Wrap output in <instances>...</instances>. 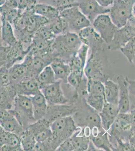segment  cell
Here are the masks:
<instances>
[{
    "label": "cell",
    "mask_w": 135,
    "mask_h": 151,
    "mask_svg": "<svg viewBox=\"0 0 135 151\" xmlns=\"http://www.w3.org/2000/svg\"><path fill=\"white\" fill-rule=\"evenodd\" d=\"M135 110L119 113L108 131L111 145L116 140L135 146Z\"/></svg>",
    "instance_id": "obj_1"
},
{
    "label": "cell",
    "mask_w": 135,
    "mask_h": 151,
    "mask_svg": "<svg viewBox=\"0 0 135 151\" xmlns=\"http://www.w3.org/2000/svg\"><path fill=\"white\" fill-rule=\"evenodd\" d=\"M82 45L77 34L68 32L55 37L51 43L50 54L53 59L61 58L68 64L70 58Z\"/></svg>",
    "instance_id": "obj_2"
},
{
    "label": "cell",
    "mask_w": 135,
    "mask_h": 151,
    "mask_svg": "<svg viewBox=\"0 0 135 151\" xmlns=\"http://www.w3.org/2000/svg\"><path fill=\"white\" fill-rule=\"evenodd\" d=\"M50 127L52 136L45 141L48 151H56L59 145L70 137L78 128L72 116L63 117L55 120L51 124Z\"/></svg>",
    "instance_id": "obj_3"
},
{
    "label": "cell",
    "mask_w": 135,
    "mask_h": 151,
    "mask_svg": "<svg viewBox=\"0 0 135 151\" xmlns=\"http://www.w3.org/2000/svg\"><path fill=\"white\" fill-rule=\"evenodd\" d=\"M104 50L96 52H90L84 69V74L87 80H92L104 82L110 78L108 72V62L101 52Z\"/></svg>",
    "instance_id": "obj_4"
},
{
    "label": "cell",
    "mask_w": 135,
    "mask_h": 151,
    "mask_svg": "<svg viewBox=\"0 0 135 151\" xmlns=\"http://www.w3.org/2000/svg\"><path fill=\"white\" fill-rule=\"evenodd\" d=\"M75 103L77 110L72 116L77 127H88L91 129L94 127H101L98 112L88 104L84 97L80 98Z\"/></svg>",
    "instance_id": "obj_5"
},
{
    "label": "cell",
    "mask_w": 135,
    "mask_h": 151,
    "mask_svg": "<svg viewBox=\"0 0 135 151\" xmlns=\"http://www.w3.org/2000/svg\"><path fill=\"white\" fill-rule=\"evenodd\" d=\"M134 8L135 0H113L110 7L109 16L116 27L121 28L135 16Z\"/></svg>",
    "instance_id": "obj_6"
},
{
    "label": "cell",
    "mask_w": 135,
    "mask_h": 151,
    "mask_svg": "<svg viewBox=\"0 0 135 151\" xmlns=\"http://www.w3.org/2000/svg\"><path fill=\"white\" fill-rule=\"evenodd\" d=\"M10 110L24 129L35 122L30 97L17 95L15 98L13 107Z\"/></svg>",
    "instance_id": "obj_7"
},
{
    "label": "cell",
    "mask_w": 135,
    "mask_h": 151,
    "mask_svg": "<svg viewBox=\"0 0 135 151\" xmlns=\"http://www.w3.org/2000/svg\"><path fill=\"white\" fill-rule=\"evenodd\" d=\"M60 16L66 21L70 32L78 34L81 30L91 25L89 20L77 6H74L62 10L60 12Z\"/></svg>",
    "instance_id": "obj_8"
},
{
    "label": "cell",
    "mask_w": 135,
    "mask_h": 151,
    "mask_svg": "<svg viewBox=\"0 0 135 151\" xmlns=\"http://www.w3.org/2000/svg\"><path fill=\"white\" fill-rule=\"evenodd\" d=\"M135 16L129 20L126 25L116 29L111 41L106 45L110 50H120L126 43L135 37Z\"/></svg>",
    "instance_id": "obj_9"
},
{
    "label": "cell",
    "mask_w": 135,
    "mask_h": 151,
    "mask_svg": "<svg viewBox=\"0 0 135 151\" xmlns=\"http://www.w3.org/2000/svg\"><path fill=\"white\" fill-rule=\"evenodd\" d=\"M91 26L101 36L106 45L111 41L115 32L118 29L108 14L98 16L91 23Z\"/></svg>",
    "instance_id": "obj_10"
},
{
    "label": "cell",
    "mask_w": 135,
    "mask_h": 151,
    "mask_svg": "<svg viewBox=\"0 0 135 151\" xmlns=\"http://www.w3.org/2000/svg\"><path fill=\"white\" fill-rule=\"evenodd\" d=\"M77 35L82 44L88 47L90 52L104 50L106 43L91 25L81 30Z\"/></svg>",
    "instance_id": "obj_11"
},
{
    "label": "cell",
    "mask_w": 135,
    "mask_h": 151,
    "mask_svg": "<svg viewBox=\"0 0 135 151\" xmlns=\"http://www.w3.org/2000/svg\"><path fill=\"white\" fill-rule=\"evenodd\" d=\"M74 6L79 8L81 12L89 20L91 24L98 16L108 14L110 12V8L102 7L96 0H77L70 7Z\"/></svg>",
    "instance_id": "obj_12"
},
{
    "label": "cell",
    "mask_w": 135,
    "mask_h": 151,
    "mask_svg": "<svg viewBox=\"0 0 135 151\" xmlns=\"http://www.w3.org/2000/svg\"><path fill=\"white\" fill-rule=\"evenodd\" d=\"M62 81L57 80L40 90L48 105L65 104L69 103L62 88Z\"/></svg>",
    "instance_id": "obj_13"
},
{
    "label": "cell",
    "mask_w": 135,
    "mask_h": 151,
    "mask_svg": "<svg viewBox=\"0 0 135 151\" xmlns=\"http://www.w3.org/2000/svg\"><path fill=\"white\" fill-rule=\"evenodd\" d=\"M27 53L18 41L10 45L2 46L0 50V57L5 60V66L8 69L14 64L22 61Z\"/></svg>",
    "instance_id": "obj_14"
},
{
    "label": "cell",
    "mask_w": 135,
    "mask_h": 151,
    "mask_svg": "<svg viewBox=\"0 0 135 151\" xmlns=\"http://www.w3.org/2000/svg\"><path fill=\"white\" fill-rule=\"evenodd\" d=\"M76 103L65 104L48 105L45 119L51 124L56 119L67 116H72L77 110Z\"/></svg>",
    "instance_id": "obj_15"
},
{
    "label": "cell",
    "mask_w": 135,
    "mask_h": 151,
    "mask_svg": "<svg viewBox=\"0 0 135 151\" xmlns=\"http://www.w3.org/2000/svg\"><path fill=\"white\" fill-rule=\"evenodd\" d=\"M116 79L119 88L118 102L119 113H128L131 111L129 78L124 77L123 76L121 75L118 76Z\"/></svg>",
    "instance_id": "obj_16"
},
{
    "label": "cell",
    "mask_w": 135,
    "mask_h": 151,
    "mask_svg": "<svg viewBox=\"0 0 135 151\" xmlns=\"http://www.w3.org/2000/svg\"><path fill=\"white\" fill-rule=\"evenodd\" d=\"M50 124L49 122L43 118L30 124L26 129L32 134L36 142H43L52 136Z\"/></svg>",
    "instance_id": "obj_17"
},
{
    "label": "cell",
    "mask_w": 135,
    "mask_h": 151,
    "mask_svg": "<svg viewBox=\"0 0 135 151\" xmlns=\"http://www.w3.org/2000/svg\"><path fill=\"white\" fill-rule=\"evenodd\" d=\"M90 139L99 151H113L108 132L103 127H92L91 129Z\"/></svg>",
    "instance_id": "obj_18"
},
{
    "label": "cell",
    "mask_w": 135,
    "mask_h": 151,
    "mask_svg": "<svg viewBox=\"0 0 135 151\" xmlns=\"http://www.w3.org/2000/svg\"><path fill=\"white\" fill-rule=\"evenodd\" d=\"M89 47L87 45L82 44L69 60L68 64L70 68L71 72L84 73V69L87 60Z\"/></svg>",
    "instance_id": "obj_19"
},
{
    "label": "cell",
    "mask_w": 135,
    "mask_h": 151,
    "mask_svg": "<svg viewBox=\"0 0 135 151\" xmlns=\"http://www.w3.org/2000/svg\"><path fill=\"white\" fill-rule=\"evenodd\" d=\"M0 124L6 132L19 136L24 130L10 110H0Z\"/></svg>",
    "instance_id": "obj_20"
},
{
    "label": "cell",
    "mask_w": 135,
    "mask_h": 151,
    "mask_svg": "<svg viewBox=\"0 0 135 151\" xmlns=\"http://www.w3.org/2000/svg\"><path fill=\"white\" fill-rule=\"evenodd\" d=\"M119 113L118 104L108 103L105 101L104 106L99 114L101 127L108 131Z\"/></svg>",
    "instance_id": "obj_21"
},
{
    "label": "cell",
    "mask_w": 135,
    "mask_h": 151,
    "mask_svg": "<svg viewBox=\"0 0 135 151\" xmlns=\"http://www.w3.org/2000/svg\"><path fill=\"white\" fill-rule=\"evenodd\" d=\"M13 85L17 95L31 97L40 92L36 78L27 77Z\"/></svg>",
    "instance_id": "obj_22"
},
{
    "label": "cell",
    "mask_w": 135,
    "mask_h": 151,
    "mask_svg": "<svg viewBox=\"0 0 135 151\" xmlns=\"http://www.w3.org/2000/svg\"><path fill=\"white\" fill-rule=\"evenodd\" d=\"M14 86L9 84L0 88V110H11L17 96Z\"/></svg>",
    "instance_id": "obj_23"
},
{
    "label": "cell",
    "mask_w": 135,
    "mask_h": 151,
    "mask_svg": "<svg viewBox=\"0 0 135 151\" xmlns=\"http://www.w3.org/2000/svg\"><path fill=\"white\" fill-rule=\"evenodd\" d=\"M8 76L9 84L12 85L16 84L27 77H31L27 67L23 61L10 67L8 69Z\"/></svg>",
    "instance_id": "obj_24"
},
{
    "label": "cell",
    "mask_w": 135,
    "mask_h": 151,
    "mask_svg": "<svg viewBox=\"0 0 135 151\" xmlns=\"http://www.w3.org/2000/svg\"><path fill=\"white\" fill-rule=\"evenodd\" d=\"M30 97L32 103L33 117L36 122L45 117L48 108V103L41 91Z\"/></svg>",
    "instance_id": "obj_25"
},
{
    "label": "cell",
    "mask_w": 135,
    "mask_h": 151,
    "mask_svg": "<svg viewBox=\"0 0 135 151\" xmlns=\"http://www.w3.org/2000/svg\"><path fill=\"white\" fill-rule=\"evenodd\" d=\"M50 65L54 72L56 81L61 80L63 83H67V78L71 73L70 68L67 62L61 58H56Z\"/></svg>",
    "instance_id": "obj_26"
},
{
    "label": "cell",
    "mask_w": 135,
    "mask_h": 151,
    "mask_svg": "<svg viewBox=\"0 0 135 151\" xmlns=\"http://www.w3.org/2000/svg\"><path fill=\"white\" fill-rule=\"evenodd\" d=\"M31 8L35 14L45 18L49 22L60 16V11L58 9L46 4L37 3L32 6Z\"/></svg>",
    "instance_id": "obj_27"
},
{
    "label": "cell",
    "mask_w": 135,
    "mask_h": 151,
    "mask_svg": "<svg viewBox=\"0 0 135 151\" xmlns=\"http://www.w3.org/2000/svg\"><path fill=\"white\" fill-rule=\"evenodd\" d=\"M81 130V128L78 127L77 131L68 138L72 151H87L90 138L84 136Z\"/></svg>",
    "instance_id": "obj_28"
},
{
    "label": "cell",
    "mask_w": 135,
    "mask_h": 151,
    "mask_svg": "<svg viewBox=\"0 0 135 151\" xmlns=\"http://www.w3.org/2000/svg\"><path fill=\"white\" fill-rule=\"evenodd\" d=\"M103 84L105 101L108 103L118 104L119 95L118 84L109 78L104 81Z\"/></svg>",
    "instance_id": "obj_29"
},
{
    "label": "cell",
    "mask_w": 135,
    "mask_h": 151,
    "mask_svg": "<svg viewBox=\"0 0 135 151\" xmlns=\"http://www.w3.org/2000/svg\"><path fill=\"white\" fill-rule=\"evenodd\" d=\"M17 41L12 24L5 19L2 18L1 42L2 46L6 47L10 45Z\"/></svg>",
    "instance_id": "obj_30"
},
{
    "label": "cell",
    "mask_w": 135,
    "mask_h": 151,
    "mask_svg": "<svg viewBox=\"0 0 135 151\" xmlns=\"http://www.w3.org/2000/svg\"><path fill=\"white\" fill-rule=\"evenodd\" d=\"M36 80L40 90L56 81L55 74L50 65H47L41 70V72L37 76Z\"/></svg>",
    "instance_id": "obj_31"
},
{
    "label": "cell",
    "mask_w": 135,
    "mask_h": 151,
    "mask_svg": "<svg viewBox=\"0 0 135 151\" xmlns=\"http://www.w3.org/2000/svg\"><path fill=\"white\" fill-rule=\"evenodd\" d=\"M84 98L88 104L98 113L101 111L105 102L104 95L87 94Z\"/></svg>",
    "instance_id": "obj_32"
},
{
    "label": "cell",
    "mask_w": 135,
    "mask_h": 151,
    "mask_svg": "<svg viewBox=\"0 0 135 151\" xmlns=\"http://www.w3.org/2000/svg\"><path fill=\"white\" fill-rule=\"evenodd\" d=\"M48 24L52 32L56 36L69 32L68 26L66 21L60 16L55 20L50 21Z\"/></svg>",
    "instance_id": "obj_33"
},
{
    "label": "cell",
    "mask_w": 135,
    "mask_h": 151,
    "mask_svg": "<svg viewBox=\"0 0 135 151\" xmlns=\"http://www.w3.org/2000/svg\"><path fill=\"white\" fill-rule=\"evenodd\" d=\"M20 137L23 151H32L36 142L32 134L25 129L21 134Z\"/></svg>",
    "instance_id": "obj_34"
},
{
    "label": "cell",
    "mask_w": 135,
    "mask_h": 151,
    "mask_svg": "<svg viewBox=\"0 0 135 151\" xmlns=\"http://www.w3.org/2000/svg\"><path fill=\"white\" fill-rule=\"evenodd\" d=\"M135 37L128 41L125 45L120 48V50L123 54L130 64H135Z\"/></svg>",
    "instance_id": "obj_35"
},
{
    "label": "cell",
    "mask_w": 135,
    "mask_h": 151,
    "mask_svg": "<svg viewBox=\"0 0 135 151\" xmlns=\"http://www.w3.org/2000/svg\"><path fill=\"white\" fill-rule=\"evenodd\" d=\"M20 10L18 9H12L6 6L5 5L0 7V14L2 18L5 19L12 24L19 15Z\"/></svg>",
    "instance_id": "obj_36"
},
{
    "label": "cell",
    "mask_w": 135,
    "mask_h": 151,
    "mask_svg": "<svg viewBox=\"0 0 135 151\" xmlns=\"http://www.w3.org/2000/svg\"><path fill=\"white\" fill-rule=\"evenodd\" d=\"M7 151H23L20 136L9 132L7 142Z\"/></svg>",
    "instance_id": "obj_37"
},
{
    "label": "cell",
    "mask_w": 135,
    "mask_h": 151,
    "mask_svg": "<svg viewBox=\"0 0 135 151\" xmlns=\"http://www.w3.org/2000/svg\"><path fill=\"white\" fill-rule=\"evenodd\" d=\"M87 91L88 94L104 95L103 83L96 80H87Z\"/></svg>",
    "instance_id": "obj_38"
},
{
    "label": "cell",
    "mask_w": 135,
    "mask_h": 151,
    "mask_svg": "<svg viewBox=\"0 0 135 151\" xmlns=\"http://www.w3.org/2000/svg\"><path fill=\"white\" fill-rule=\"evenodd\" d=\"M77 0H38V3H44L56 7L59 11L69 7Z\"/></svg>",
    "instance_id": "obj_39"
},
{
    "label": "cell",
    "mask_w": 135,
    "mask_h": 151,
    "mask_svg": "<svg viewBox=\"0 0 135 151\" xmlns=\"http://www.w3.org/2000/svg\"><path fill=\"white\" fill-rule=\"evenodd\" d=\"M84 76V73L71 72L67 78V83L76 90L81 84Z\"/></svg>",
    "instance_id": "obj_40"
},
{
    "label": "cell",
    "mask_w": 135,
    "mask_h": 151,
    "mask_svg": "<svg viewBox=\"0 0 135 151\" xmlns=\"http://www.w3.org/2000/svg\"><path fill=\"white\" fill-rule=\"evenodd\" d=\"M34 35L48 41L53 40L56 36L52 32L48 24L41 26L38 29Z\"/></svg>",
    "instance_id": "obj_41"
},
{
    "label": "cell",
    "mask_w": 135,
    "mask_h": 151,
    "mask_svg": "<svg viewBox=\"0 0 135 151\" xmlns=\"http://www.w3.org/2000/svg\"><path fill=\"white\" fill-rule=\"evenodd\" d=\"M9 84L8 68L4 65L0 69V88Z\"/></svg>",
    "instance_id": "obj_42"
},
{
    "label": "cell",
    "mask_w": 135,
    "mask_h": 151,
    "mask_svg": "<svg viewBox=\"0 0 135 151\" xmlns=\"http://www.w3.org/2000/svg\"><path fill=\"white\" fill-rule=\"evenodd\" d=\"M129 95H130L131 111L135 110V81L129 78Z\"/></svg>",
    "instance_id": "obj_43"
},
{
    "label": "cell",
    "mask_w": 135,
    "mask_h": 151,
    "mask_svg": "<svg viewBox=\"0 0 135 151\" xmlns=\"http://www.w3.org/2000/svg\"><path fill=\"white\" fill-rule=\"evenodd\" d=\"M4 5L10 8L18 9V5L16 0H5Z\"/></svg>",
    "instance_id": "obj_44"
},
{
    "label": "cell",
    "mask_w": 135,
    "mask_h": 151,
    "mask_svg": "<svg viewBox=\"0 0 135 151\" xmlns=\"http://www.w3.org/2000/svg\"><path fill=\"white\" fill-rule=\"evenodd\" d=\"M100 5L104 8H110L113 4V0H96Z\"/></svg>",
    "instance_id": "obj_45"
},
{
    "label": "cell",
    "mask_w": 135,
    "mask_h": 151,
    "mask_svg": "<svg viewBox=\"0 0 135 151\" xmlns=\"http://www.w3.org/2000/svg\"><path fill=\"white\" fill-rule=\"evenodd\" d=\"M87 151H99V150L97 148H96L95 146H94L93 143V142H92V141H90V142H89L88 147Z\"/></svg>",
    "instance_id": "obj_46"
},
{
    "label": "cell",
    "mask_w": 135,
    "mask_h": 151,
    "mask_svg": "<svg viewBox=\"0 0 135 151\" xmlns=\"http://www.w3.org/2000/svg\"><path fill=\"white\" fill-rule=\"evenodd\" d=\"M1 27H2V17L0 14V50L2 47V42H1Z\"/></svg>",
    "instance_id": "obj_47"
},
{
    "label": "cell",
    "mask_w": 135,
    "mask_h": 151,
    "mask_svg": "<svg viewBox=\"0 0 135 151\" xmlns=\"http://www.w3.org/2000/svg\"><path fill=\"white\" fill-rule=\"evenodd\" d=\"M38 0H27L30 7H31L35 4L38 3Z\"/></svg>",
    "instance_id": "obj_48"
},
{
    "label": "cell",
    "mask_w": 135,
    "mask_h": 151,
    "mask_svg": "<svg viewBox=\"0 0 135 151\" xmlns=\"http://www.w3.org/2000/svg\"><path fill=\"white\" fill-rule=\"evenodd\" d=\"M6 63L5 60L0 57V69L4 65H6Z\"/></svg>",
    "instance_id": "obj_49"
},
{
    "label": "cell",
    "mask_w": 135,
    "mask_h": 151,
    "mask_svg": "<svg viewBox=\"0 0 135 151\" xmlns=\"http://www.w3.org/2000/svg\"><path fill=\"white\" fill-rule=\"evenodd\" d=\"M5 2V0H0V7L3 5Z\"/></svg>",
    "instance_id": "obj_50"
},
{
    "label": "cell",
    "mask_w": 135,
    "mask_h": 151,
    "mask_svg": "<svg viewBox=\"0 0 135 151\" xmlns=\"http://www.w3.org/2000/svg\"><path fill=\"white\" fill-rule=\"evenodd\" d=\"M124 1H128V0H124Z\"/></svg>",
    "instance_id": "obj_51"
}]
</instances>
